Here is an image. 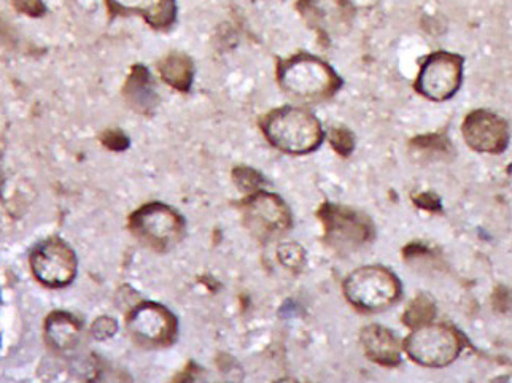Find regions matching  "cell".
Here are the masks:
<instances>
[{
  "label": "cell",
  "mask_w": 512,
  "mask_h": 383,
  "mask_svg": "<svg viewBox=\"0 0 512 383\" xmlns=\"http://www.w3.org/2000/svg\"><path fill=\"white\" fill-rule=\"evenodd\" d=\"M277 82L285 94L301 102L328 101L342 86V78L328 62L304 51L279 62Z\"/></svg>",
  "instance_id": "1"
},
{
  "label": "cell",
  "mask_w": 512,
  "mask_h": 383,
  "mask_svg": "<svg viewBox=\"0 0 512 383\" xmlns=\"http://www.w3.org/2000/svg\"><path fill=\"white\" fill-rule=\"evenodd\" d=\"M269 144L287 155H309L325 139L322 123L303 107L285 105L264 115L260 123Z\"/></svg>",
  "instance_id": "2"
},
{
  "label": "cell",
  "mask_w": 512,
  "mask_h": 383,
  "mask_svg": "<svg viewBox=\"0 0 512 383\" xmlns=\"http://www.w3.org/2000/svg\"><path fill=\"white\" fill-rule=\"evenodd\" d=\"M129 231L156 253L171 252L185 239L187 225L177 210L163 202H148L131 213Z\"/></svg>",
  "instance_id": "3"
},
{
  "label": "cell",
  "mask_w": 512,
  "mask_h": 383,
  "mask_svg": "<svg viewBox=\"0 0 512 383\" xmlns=\"http://www.w3.org/2000/svg\"><path fill=\"white\" fill-rule=\"evenodd\" d=\"M344 295L357 309L377 312L392 306L400 298L401 285L396 275L385 267L365 266L347 277Z\"/></svg>",
  "instance_id": "4"
},
{
  "label": "cell",
  "mask_w": 512,
  "mask_h": 383,
  "mask_svg": "<svg viewBox=\"0 0 512 383\" xmlns=\"http://www.w3.org/2000/svg\"><path fill=\"white\" fill-rule=\"evenodd\" d=\"M465 339L457 329L449 325L419 326L409 334L404 349L411 356V360L427 366V368H444L462 353Z\"/></svg>",
  "instance_id": "5"
},
{
  "label": "cell",
  "mask_w": 512,
  "mask_h": 383,
  "mask_svg": "<svg viewBox=\"0 0 512 383\" xmlns=\"http://www.w3.org/2000/svg\"><path fill=\"white\" fill-rule=\"evenodd\" d=\"M126 325L132 341L144 349L169 347L179 334V320L158 302H142L134 307Z\"/></svg>",
  "instance_id": "6"
},
{
  "label": "cell",
  "mask_w": 512,
  "mask_h": 383,
  "mask_svg": "<svg viewBox=\"0 0 512 383\" xmlns=\"http://www.w3.org/2000/svg\"><path fill=\"white\" fill-rule=\"evenodd\" d=\"M319 215L326 242L338 252H353L373 240V223L357 210L326 202Z\"/></svg>",
  "instance_id": "7"
},
{
  "label": "cell",
  "mask_w": 512,
  "mask_h": 383,
  "mask_svg": "<svg viewBox=\"0 0 512 383\" xmlns=\"http://www.w3.org/2000/svg\"><path fill=\"white\" fill-rule=\"evenodd\" d=\"M245 228L261 242L276 239L291 228V213L277 194L255 191L242 202Z\"/></svg>",
  "instance_id": "8"
},
{
  "label": "cell",
  "mask_w": 512,
  "mask_h": 383,
  "mask_svg": "<svg viewBox=\"0 0 512 383\" xmlns=\"http://www.w3.org/2000/svg\"><path fill=\"white\" fill-rule=\"evenodd\" d=\"M29 264L35 279L48 288H64L74 282L78 261L61 237H50L32 248Z\"/></svg>",
  "instance_id": "9"
},
{
  "label": "cell",
  "mask_w": 512,
  "mask_h": 383,
  "mask_svg": "<svg viewBox=\"0 0 512 383\" xmlns=\"http://www.w3.org/2000/svg\"><path fill=\"white\" fill-rule=\"evenodd\" d=\"M462 80V56L436 51L422 62L414 88L430 101L444 102L457 94Z\"/></svg>",
  "instance_id": "10"
},
{
  "label": "cell",
  "mask_w": 512,
  "mask_h": 383,
  "mask_svg": "<svg viewBox=\"0 0 512 383\" xmlns=\"http://www.w3.org/2000/svg\"><path fill=\"white\" fill-rule=\"evenodd\" d=\"M296 10L323 40L346 34L355 18V7L350 0H298Z\"/></svg>",
  "instance_id": "11"
},
{
  "label": "cell",
  "mask_w": 512,
  "mask_h": 383,
  "mask_svg": "<svg viewBox=\"0 0 512 383\" xmlns=\"http://www.w3.org/2000/svg\"><path fill=\"white\" fill-rule=\"evenodd\" d=\"M462 132L468 147L478 153L500 155L508 148V123L500 115L489 110L481 109L468 113L463 121Z\"/></svg>",
  "instance_id": "12"
},
{
  "label": "cell",
  "mask_w": 512,
  "mask_h": 383,
  "mask_svg": "<svg viewBox=\"0 0 512 383\" xmlns=\"http://www.w3.org/2000/svg\"><path fill=\"white\" fill-rule=\"evenodd\" d=\"M113 16H139L150 28L166 31L177 21V0H105Z\"/></svg>",
  "instance_id": "13"
},
{
  "label": "cell",
  "mask_w": 512,
  "mask_h": 383,
  "mask_svg": "<svg viewBox=\"0 0 512 383\" xmlns=\"http://www.w3.org/2000/svg\"><path fill=\"white\" fill-rule=\"evenodd\" d=\"M361 347L369 360L382 366H396L400 364L401 347L398 337L381 325H369L361 329Z\"/></svg>",
  "instance_id": "14"
},
{
  "label": "cell",
  "mask_w": 512,
  "mask_h": 383,
  "mask_svg": "<svg viewBox=\"0 0 512 383\" xmlns=\"http://www.w3.org/2000/svg\"><path fill=\"white\" fill-rule=\"evenodd\" d=\"M123 94L129 107L140 115L152 113L158 104V94L155 91L152 74L142 64L132 67L123 88Z\"/></svg>",
  "instance_id": "15"
},
{
  "label": "cell",
  "mask_w": 512,
  "mask_h": 383,
  "mask_svg": "<svg viewBox=\"0 0 512 383\" xmlns=\"http://www.w3.org/2000/svg\"><path fill=\"white\" fill-rule=\"evenodd\" d=\"M43 331H45V341L51 350L67 352L77 345L82 333V323L78 322L74 315L56 310L48 315Z\"/></svg>",
  "instance_id": "16"
},
{
  "label": "cell",
  "mask_w": 512,
  "mask_h": 383,
  "mask_svg": "<svg viewBox=\"0 0 512 383\" xmlns=\"http://www.w3.org/2000/svg\"><path fill=\"white\" fill-rule=\"evenodd\" d=\"M158 72L164 83L177 89L180 93H188L194 80L193 59L180 51H172L158 62Z\"/></svg>",
  "instance_id": "17"
},
{
  "label": "cell",
  "mask_w": 512,
  "mask_h": 383,
  "mask_svg": "<svg viewBox=\"0 0 512 383\" xmlns=\"http://www.w3.org/2000/svg\"><path fill=\"white\" fill-rule=\"evenodd\" d=\"M435 315V302L431 301L428 296L420 295L409 304L408 310L404 312V323L411 326L412 329H416L431 323Z\"/></svg>",
  "instance_id": "18"
},
{
  "label": "cell",
  "mask_w": 512,
  "mask_h": 383,
  "mask_svg": "<svg viewBox=\"0 0 512 383\" xmlns=\"http://www.w3.org/2000/svg\"><path fill=\"white\" fill-rule=\"evenodd\" d=\"M277 258H279L280 264L290 271H299L306 263V252L301 245L295 244V242H285L277 248Z\"/></svg>",
  "instance_id": "19"
},
{
  "label": "cell",
  "mask_w": 512,
  "mask_h": 383,
  "mask_svg": "<svg viewBox=\"0 0 512 383\" xmlns=\"http://www.w3.org/2000/svg\"><path fill=\"white\" fill-rule=\"evenodd\" d=\"M233 180L239 190L249 194L260 191L264 183L263 175L247 166L236 167L233 171Z\"/></svg>",
  "instance_id": "20"
},
{
  "label": "cell",
  "mask_w": 512,
  "mask_h": 383,
  "mask_svg": "<svg viewBox=\"0 0 512 383\" xmlns=\"http://www.w3.org/2000/svg\"><path fill=\"white\" fill-rule=\"evenodd\" d=\"M328 139H330L331 147L334 148L336 153L341 156L352 155L353 148H355V137L349 129L336 126V128L331 129Z\"/></svg>",
  "instance_id": "21"
},
{
  "label": "cell",
  "mask_w": 512,
  "mask_h": 383,
  "mask_svg": "<svg viewBox=\"0 0 512 383\" xmlns=\"http://www.w3.org/2000/svg\"><path fill=\"white\" fill-rule=\"evenodd\" d=\"M118 331V323L112 317H99L91 326V334L97 341H105L115 336Z\"/></svg>",
  "instance_id": "22"
},
{
  "label": "cell",
  "mask_w": 512,
  "mask_h": 383,
  "mask_svg": "<svg viewBox=\"0 0 512 383\" xmlns=\"http://www.w3.org/2000/svg\"><path fill=\"white\" fill-rule=\"evenodd\" d=\"M102 145L112 151H125L128 150L131 142L123 132L118 131V129H110L102 136Z\"/></svg>",
  "instance_id": "23"
},
{
  "label": "cell",
  "mask_w": 512,
  "mask_h": 383,
  "mask_svg": "<svg viewBox=\"0 0 512 383\" xmlns=\"http://www.w3.org/2000/svg\"><path fill=\"white\" fill-rule=\"evenodd\" d=\"M13 7L23 15L32 16V18H39L45 15L47 7L43 4V0H12Z\"/></svg>",
  "instance_id": "24"
},
{
  "label": "cell",
  "mask_w": 512,
  "mask_h": 383,
  "mask_svg": "<svg viewBox=\"0 0 512 383\" xmlns=\"http://www.w3.org/2000/svg\"><path fill=\"white\" fill-rule=\"evenodd\" d=\"M412 145L420 151H436V153L447 151L446 139L439 136L417 137V139L412 142Z\"/></svg>",
  "instance_id": "25"
}]
</instances>
